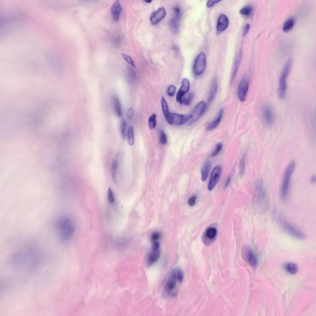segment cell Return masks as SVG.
<instances>
[{"mask_svg": "<svg viewBox=\"0 0 316 316\" xmlns=\"http://www.w3.org/2000/svg\"><path fill=\"white\" fill-rule=\"evenodd\" d=\"M57 236L61 241H65L73 235L74 231V225L71 218L68 216L60 217L56 223Z\"/></svg>", "mask_w": 316, "mask_h": 316, "instance_id": "obj_1", "label": "cell"}, {"mask_svg": "<svg viewBox=\"0 0 316 316\" xmlns=\"http://www.w3.org/2000/svg\"><path fill=\"white\" fill-rule=\"evenodd\" d=\"M295 161L294 160H292L289 163L285 172L280 192L281 197L283 201H285L288 197L291 177L295 170Z\"/></svg>", "mask_w": 316, "mask_h": 316, "instance_id": "obj_2", "label": "cell"}, {"mask_svg": "<svg viewBox=\"0 0 316 316\" xmlns=\"http://www.w3.org/2000/svg\"><path fill=\"white\" fill-rule=\"evenodd\" d=\"M292 64L291 58L288 60L285 64L281 72L279 81L278 96L281 99L285 96L287 90V80L291 70Z\"/></svg>", "mask_w": 316, "mask_h": 316, "instance_id": "obj_3", "label": "cell"}, {"mask_svg": "<svg viewBox=\"0 0 316 316\" xmlns=\"http://www.w3.org/2000/svg\"><path fill=\"white\" fill-rule=\"evenodd\" d=\"M256 189L257 194L256 202L258 208L263 211H266L269 206L268 201L261 180H258L256 182Z\"/></svg>", "mask_w": 316, "mask_h": 316, "instance_id": "obj_4", "label": "cell"}, {"mask_svg": "<svg viewBox=\"0 0 316 316\" xmlns=\"http://www.w3.org/2000/svg\"><path fill=\"white\" fill-rule=\"evenodd\" d=\"M277 220L280 226L287 233L291 236L298 239L303 240L306 238L305 235L280 216L277 218Z\"/></svg>", "mask_w": 316, "mask_h": 316, "instance_id": "obj_5", "label": "cell"}, {"mask_svg": "<svg viewBox=\"0 0 316 316\" xmlns=\"http://www.w3.org/2000/svg\"><path fill=\"white\" fill-rule=\"evenodd\" d=\"M206 59L205 54L200 52L197 56L193 64V72L197 75H200L205 71L206 67Z\"/></svg>", "mask_w": 316, "mask_h": 316, "instance_id": "obj_6", "label": "cell"}, {"mask_svg": "<svg viewBox=\"0 0 316 316\" xmlns=\"http://www.w3.org/2000/svg\"><path fill=\"white\" fill-rule=\"evenodd\" d=\"M262 116L266 125H272L275 121V117L273 110L271 107L267 104L263 105L261 109Z\"/></svg>", "mask_w": 316, "mask_h": 316, "instance_id": "obj_7", "label": "cell"}, {"mask_svg": "<svg viewBox=\"0 0 316 316\" xmlns=\"http://www.w3.org/2000/svg\"><path fill=\"white\" fill-rule=\"evenodd\" d=\"M206 106L204 101L199 102L194 107L191 113L189 114L188 121L189 123L192 124L197 121L204 113Z\"/></svg>", "mask_w": 316, "mask_h": 316, "instance_id": "obj_8", "label": "cell"}, {"mask_svg": "<svg viewBox=\"0 0 316 316\" xmlns=\"http://www.w3.org/2000/svg\"><path fill=\"white\" fill-rule=\"evenodd\" d=\"M217 231L214 227L210 226L207 228L203 235V241L204 243L206 246L210 245L215 240Z\"/></svg>", "mask_w": 316, "mask_h": 316, "instance_id": "obj_9", "label": "cell"}, {"mask_svg": "<svg viewBox=\"0 0 316 316\" xmlns=\"http://www.w3.org/2000/svg\"><path fill=\"white\" fill-rule=\"evenodd\" d=\"M181 17V10L178 7L173 9V15L169 21V26L172 32L176 34L178 30Z\"/></svg>", "mask_w": 316, "mask_h": 316, "instance_id": "obj_10", "label": "cell"}, {"mask_svg": "<svg viewBox=\"0 0 316 316\" xmlns=\"http://www.w3.org/2000/svg\"><path fill=\"white\" fill-rule=\"evenodd\" d=\"M249 81L246 76L243 77L239 86L237 94L239 100L244 102L246 98L249 88Z\"/></svg>", "mask_w": 316, "mask_h": 316, "instance_id": "obj_11", "label": "cell"}, {"mask_svg": "<svg viewBox=\"0 0 316 316\" xmlns=\"http://www.w3.org/2000/svg\"><path fill=\"white\" fill-rule=\"evenodd\" d=\"M177 281H178V280L177 269L176 268L171 272L165 285L164 290L167 294H170L174 290L177 285Z\"/></svg>", "mask_w": 316, "mask_h": 316, "instance_id": "obj_12", "label": "cell"}, {"mask_svg": "<svg viewBox=\"0 0 316 316\" xmlns=\"http://www.w3.org/2000/svg\"><path fill=\"white\" fill-rule=\"evenodd\" d=\"M221 167L219 165L216 166L213 169L211 174L208 186V190L212 191L218 183L221 177Z\"/></svg>", "mask_w": 316, "mask_h": 316, "instance_id": "obj_13", "label": "cell"}, {"mask_svg": "<svg viewBox=\"0 0 316 316\" xmlns=\"http://www.w3.org/2000/svg\"><path fill=\"white\" fill-rule=\"evenodd\" d=\"M243 257L250 265L255 267L257 264V259L252 249L248 247H245L243 249Z\"/></svg>", "mask_w": 316, "mask_h": 316, "instance_id": "obj_14", "label": "cell"}, {"mask_svg": "<svg viewBox=\"0 0 316 316\" xmlns=\"http://www.w3.org/2000/svg\"><path fill=\"white\" fill-rule=\"evenodd\" d=\"M190 83L189 80L186 78H184L182 81L181 86L178 91L176 97L177 102L181 104L183 98L185 94L189 90Z\"/></svg>", "mask_w": 316, "mask_h": 316, "instance_id": "obj_15", "label": "cell"}, {"mask_svg": "<svg viewBox=\"0 0 316 316\" xmlns=\"http://www.w3.org/2000/svg\"><path fill=\"white\" fill-rule=\"evenodd\" d=\"M122 153L119 151L114 156L111 166V174L113 180L116 182L117 174L119 164L122 158Z\"/></svg>", "mask_w": 316, "mask_h": 316, "instance_id": "obj_16", "label": "cell"}, {"mask_svg": "<svg viewBox=\"0 0 316 316\" xmlns=\"http://www.w3.org/2000/svg\"><path fill=\"white\" fill-rule=\"evenodd\" d=\"M166 11L163 7H160L153 12L150 17L151 23L154 25L157 24L165 16Z\"/></svg>", "mask_w": 316, "mask_h": 316, "instance_id": "obj_17", "label": "cell"}, {"mask_svg": "<svg viewBox=\"0 0 316 316\" xmlns=\"http://www.w3.org/2000/svg\"><path fill=\"white\" fill-rule=\"evenodd\" d=\"M189 114H181L171 113V118L173 124L180 126L185 124L188 120Z\"/></svg>", "mask_w": 316, "mask_h": 316, "instance_id": "obj_18", "label": "cell"}, {"mask_svg": "<svg viewBox=\"0 0 316 316\" xmlns=\"http://www.w3.org/2000/svg\"><path fill=\"white\" fill-rule=\"evenodd\" d=\"M229 24V20L227 17L224 15H221L219 17L217 21L216 31L217 34H219L227 27Z\"/></svg>", "mask_w": 316, "mask_h": 316, "instance_id": "obj_19", "label": "cell"}, {"mask_svg": "<svg viewBox=\"0 0 316 316\" xmlns=\"http://www.w3.org/2000/svg\"><path fill=\"white\" fill-rule=\"evenodd\" d=\"M161 104L162 112L165 120L169 124L172 125L171 113L169 112L167 102L163 96H162L161 98Z\"/></svg>", "mask_w": 316, "mask_h": 316, "instance_id": "obj_20", "label": "cell"}, {"mask_svg": "<svg viewBox=\"0 0 316 316\" xmlns=\"http://www.w3.org/2000/svg\"><path fill=\"white\" fill-rule=\"evenodd\" d=\"M121 10L122 8L119 1L118 0L115 1L112 5L111 8L112 16L115 21H117L118 20Z\"/></svg>", "mask_w": 316, "mask_h": 316, "instance_id": "obj_21", "label": "cell"}, {"mask_svg": "<svg viewBox=\"0 0 316 316\" xmlns=\"http://www.w3.org/2000/svg\"><path fill=\"white\" fill-rule=\"evenodd\" d=\"M224 113V108H221L219 110L216 117L210 123L207 127V130L210 131L215 128L218 125L222 118Z\"/></svg>", "mask_w": 316, "mask_h": 316, "instance_id": "obj_22", "label": "cell"}, {"mask_svg": "<svg viewBox=\"0 0 316 316\" xmlns=\"http://www.w3.org/2000/svg\"><path fill=\"white\" fill-rule=\"evenodd\" d=\"M160 255V252L159 249L152 250L147 259L148 265V266H151L155 263L159 259Z\"/></svg>", "mask_w": 316, "mask_h": 316, "instance_id": "obj_23", "label": "cell"}, {"mask_svg": "<svg viewBox=\"0 0 316 316\" xmlns=\"http://www.w3.org/2000/svg\"><path fill=\"white\" fill-rule=\"evenodd\" d=\"M218 89V83L217 80H214L211 86L209 94L208 103H210L214 99L215 97Z\"/></svg>", "mask_w": 316, "mask_h": 316, "instance_id": "obj_24", "label": "cell"}, {"mask_svg": "<svg viewBox=\"0 0 316 316\" xmlns=\"http://www.w3.org/2000/svg\"><path fill=\"white\" fill-rule=\"evenodd\" d=\"M211 164L210 161L207 160L204 164L201 169V180L205 181L206 179L210 169Z\"/></svg>", "mask_w": 316, "mask_h": 316, "instance_id": "obj_25", "label": "cell"}, {"mask_svg": "<svg viewBox=\"0 0 316 316\" xmlns=\"http://www.w3.org/2000/svg\"><path fill=\"white\" fill-rule=\"evenodd\" d=\"M114 109L116 115L120 117L122 115V111L120 102L118 97H114L113 98Z\"/></svg>", "mask_w": 316, "mask_h": 316, "instance_id": "obj_26", "label": "cell"}, {"mask_svg": "<svg viewBox=\"0 0 316 316\" xmlns=\"http://www.w3.org/2000/svg\"><path fill=\"white\" fill-rule=\"evenodd\" d=\"M295 20L293 18H290L288 19L284 23L282 30L284 32L287 33L290 31L294 25Z\"/></svg>", "mask_w": 316, "mask_h": 316, "instance_id": "obj_27", "label": "cell"}, {"mask_svg": "<svg viewBox=\"0 0 316 316\" xmlns=\"http://www.w3.org/2000/svg\"><path fill=\"white\" fill-rule=\"evenodd\" d=\"M242 56V52L240 51L237 57L234 66V69L232 73L231 81H233L235 76L238 69L240 65Z\"/></svg>", "mask_w": 316, "mask_h": 316, "instance_id": "obj_28", "label": "cell"}, {"mask_svg": "<svg viewBox=\"0 0 316 316\" xmlns=\"http://www.w3.org/2000/svg\"><path fill=\"white\" fill-rule=\"evenodd\" d=\"M285 267L286 271L291 274H295L298 271L297 265L293 263H288L285 264Z\"/></svg>", "mask_w": 316, "mask_h": 316, "instance_id": "obj_29", "label": "cell"}, {"mask_svg": "<svg viewBox=\"0 0 316 316\" xmlns=\"http://www.w3.org/2000/svg\"><path fill=\"white\" fill-rule=\"evenodd\" d=\"M194 94L193 92L189 93L185 95L182 98L181 104L187 106L190 105L194 98Z\"/></svg>", "mask_w": 316, "mask_h": 316, "instance_id": "obj_30", "label": "cell"}, {"mask_svg": "<svg viewBox=\"0 0 316 316\" xmlns=\"http://www.w3.org/2000/svg\"><path fill=\"white\" fill-rule=\"evenodd\" d=\"M128 142L130 146H132L134 143V128L132 126H130L127 132Z\"/></svg>", "mask_w": 316, "mask_h": 316, "instance_id": "obj_31", "label": "cell"}, {"mask_svg": "<svg viewBox=\"0 0 316 316\" xmlns=\"http://www.w3.org/2000/svg\"><path fill=\"white\" fill-rule=\"evenodd\" d=\"M253 11V8L251 5H247L243 7L240 10V13L246 16H250Z\"/></svg>", "mask_w": 316, "mask_h": 316, "instance_id": "obj_32", "label": "cell"}, {"mask_svg": "<svg viewBox=\"0 0 316 316\" xmlns=\"http://www.w3.org/2000/svg\"><path fill=\"white\" fill-rule=\"evenodd\" d=\"M246 155H244L241 158L239 164V175L241 176L243 175L245 169Z\"/></svg>", "mask_w": 316, "mask_h": 316, "instance_id": "obj_33", "label": "cell"}, {"mask_svg": "<svg viewBox=\"0 0 316 316\" xmlns=\"http://www.w3.org/2000/svg\"><path fill=\"white\" fill-rule=\"evenodd\" d=\"M156 115L153 114H152L149 118L148 125L149 128L151 129H153L156 126Z\"/></svg>", "mask_w": 316, "mask_h": 316, "instance_id": "obj_34", "label": "cell"}, {"mask_svg": "<svg viewBox=\"0 0 316 316\" xmlns=\"http://www.w3.org/2000/svg\"><path fill=\"white\" fill-rule=\"evenodd\" d=\"M127 123L124 119H122L120 123V131L122 138L125 139L127 135Z\"/></svg>", "mask_w": 316, "mask_h": 316, "instance_id": "obj_35", "label": "cell"}, {"mask_svg": "<svg viewBox=\"0 0 316 316\" xmlns=\"http://www.w3.org/2000/svg\"><path fill=\"white\" fill-rule=\"evenodd\" d=\"M122 56L124 59L130 65L134 68H135V64L131 58L128 55L122 53L121 54Z\"/></svg>", "mask_w": 316, "mask_h": 316, "instance_id": "obj_36", "label": "cell"}, {"mask_svg": "<svg viewBox=\"0 0 316 316\" xmlns=\"http://www.w3.org/2000/svg\"><path fill=\"white\" fill-rule=\"evenodd\" d=\"M107 198L110 203H113L115 202V197L114 192L110 188H109L107 191Z\"/></svg>", "mask_w": 316, "mask_h": 316, "instance_id": "obj_37", "label": "cell"}, {"mask_svg": "<svg viewBox=\"0 0 316 316\" xmlns=\"http://www.w3.org/2000/svg\"><path fill=\"white\" fill-rule=\"evenodd\" d=\"M222 143H218L216 145L214 151L212 152L210 156L214 157L217 155L222 150Z\"/></svg>", "mask_w": 316, "mask_h": 316, "instance_id": "obj_38", "label": "cell"}, {"mask_svg": "<svg viewBox=\"0 0 316 316\" xmlns=\"http://www.w3.org/2000/svg\"><path fill=\"white\" fill-rule=\"evenodd\" d=\"M167 137L166 134L163 131H161L160 133V141L161 144L164 145L167 142Z\"/></svg>", "mask_w": 316, "mask_h": 316, "instance_id": "obj_39", "label": "cell"}, {"mask_svg": "<svg viewBox=\"0 0 316 316\" xmlns=\"http://www.w3.org/2000/svg\"><path fill=\"white\" fill-rule=\"evenodd\" d=\"M176 91V87L173 85H170L167 89L168 95L170 97H173Z\"/></svg>", "mask_w": 316, "mask_h": 316, "instance_id": "obj_40", "label": "cell"}, {"mask_svg": "<svg viewBox=\"0 0 316 316\" xmlns=\"http://www.w3.org/2000/svg\"><path fill=\"white\" fill-rule=\"evenodd\" d=\"M177 269L178 280L180 283H181L182 282L184 278L183 272L181 268H177Z\"/></svg>", "mask_w": 316, "mask_h": 316, "instance_id": "obj_41", "label": "cell"}, {"mask_svg": "<svg viewBox=\"0 0 316 316\" xmlns=\"http://www.w3.org/2000/svg\"><path fill=\"white\" fill-rule=\"evenodd\" d=\"M197 197L193 196L190 197L188 200V203L191 206H194L196 204Z\"/></svg>", "mask_w": 316, "mask_h": 316, "instance_id": "obj_42", "label": "cell"}, {"mask_svg": "<svg viewBox=\"0 0 316 316\" xmlns=\"http://www.w3.org/2000/svg\"><path fill=\"white\" fill-rule=\"evenodd\" d=\"M250 25L248 23H247L245 25L243 31L242 35L243 36H245L247 34L250 29Z\"/></svg>", "mask_w": 316, "mask_h": 316, "instance_id": "obj_43", "label": "cell"}, {"mask_svg": "<svg viewBox=\"0 0 316 316\" xmlns=\"http://www.w3.org/2000/svg\"><path fill=\"white\" fill-rule=\"evenodd\" d=\"M133 115V110L132 108L130 107L129 108L127 111V119L129 120H131L132 119V117Z\"/></svg>", "mask_w": 316, "mask_h": 316, "instance_id": "obj_44", "label": "cell"}, {"mask_svg": "<svg viewBox=\"0 0 316 316\" xmlns=\"http://www.w3.org/2000/svg\"><path fill=\"white\" fill-rule=\"evenodd\" d=\"M160 236V233L157 232H153L151 235V239L153 241H156L157 240Z\"/></svg>", "mask_w": 316, "mask_h": 316, "instance_id": "obj_45", "label": "cell"}, {"mask_svg": "<svg viewBox=\"0 0 316 316\" xmlns=\"http://www.w3.org/2000/svg\"><path fill=\"white\" fill-rule=\"evenodd\" d=\"M220 1V0L208 1L207 3V6L208 7H211L213 6V5H214L215 4H217V3H218Z\"/></svg>", "mask_w": 316, "mask_h": 316, "instance_id": "obj_46", "label": "cell"}, {"mask_svg": "<svg viewBox=\"0 0 316 316\" xmlns=\"http://www.w3.org/2000/svg\"><path fill=\"white\" fill-rule=\"evenodd\" d=\"M160 247V244L156 241H154L152 244V249L156 250L159 249Z\"/></svg>", "mask_w": 316, "mask_h": 316, "instance_id": "obj_47", "label": "cell"}, {"mask_svg": "<svg viewBox=\"0 0 316 316\" xmlns=\"http://www.w3.org/2000/svg\"><path fill=\"white\" fill-rule=\"evenodd\" d=\"M231 181V178L230 177H228L226 179V181L225 184V187L226 188L230 184Z\"/></svg>", "mask_w": 316, "mask_h": 316, "instance_id": "obj_48", "label": "cell"}, {"mask_svg": "<svg viewBox=\"0 0 316 316\" xmlns=\"http://www.w3.org/2000/svg\"><path fill=\"white\" fill-rule=\"evenodd\" d=\"M316 180V176L315 175L313 176L310 178V182L311 183H314L315 182Z\"/></svg>", "mask_w": 316, "mask_h": 316, "instance_id": "obj_49", "label": "cell"}, {"mask_svg": "<svg viewBox=\"0 0 316 316\" xmlns=\"http://www.w3.org/2000/svg\"><path fill=\"white\" fill-rule=\"evenodd\" d=\"M144 1L145 2H147V3H151L152 1V0H144Z\"/></svg>", "mask_w": 316, "mask_h": 316, "instance_id": "obj_50", "label": "cell"}]
</instances>
